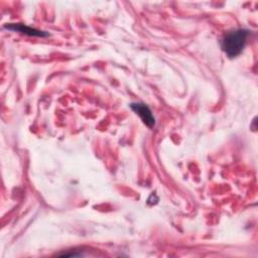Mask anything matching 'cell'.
Here are the masks:
<instances>
[{
    "instance_id": "cell-1",
    "label": "cell",
    "mask_w": 258,
    "mask_h": 258,
    "mask_svg": "<svg viewBox=\"0 0 258 258\" xmlns=\"http://www.w3.org/2000/svg\"><path fill=\"white\" fill-rule=\"evenodd\" d=\"M250 30L246 28H237L228 31L221 40V47L229 57H236L244 49Z\"/></svg>"
},
{
    "instance_id": "cell-2",
    "label": "cell",
    "mask_w": 258,
    "mask_h": 258,
    "mask_svg": "<svg viewBox=\"0 0 258 258\" xmlns=\"http://www.w3.org/2000/svg\"><path fill=\"white\" fill-rule=\"evenodd\" d=\"M130 108L141 118L142 122L149 128L154 127L155 118L149 109V107L144 103H131Z\"/></svg>"
},
{
    "instance_id": "cell-3",
    "label": "cell",
    "mask_w": 258,
    "mask_h": 258,
    "mask_svg": "<svg viewBox=\"0 0 258 258\" xmlns=\"http://www.w3.org/2000/svg\"><path fill=\"white\" fill-rule=\"evenodd\" d=\"M4 28L8 29V30H12V31H17L20 32L22 34L25 35H29V36H38V37H44V36H48V32L45 31H41L32 27H29L25 24L22 23H7L4 25Z\"/></svg>"
}]
</instances>
